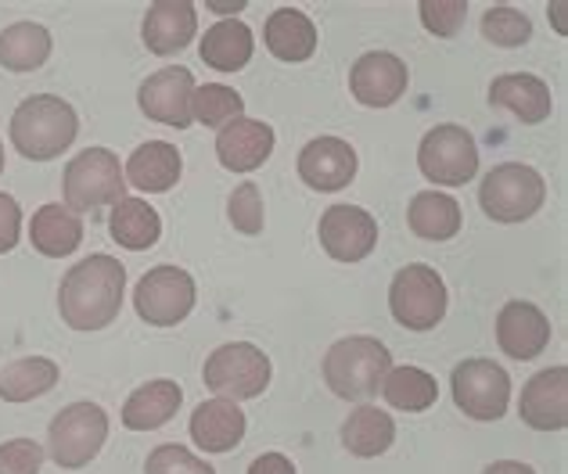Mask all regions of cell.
<instances>
[{
    "instance_id": "cell-32",
    "label": "cell",
    "mask_w": 568,
    "mask_h": 474,
    "mask_svg": "<svg viewBox=\"0 0 568 474\" xmlns=\"http://www.w3.org/2000/svg\"><path fill=\"white\" fill-rule=\"evenodd\" d=\"M382 395L388 406H396L403 413H422L428 406H436L439 381L422 367H393L382 381Z\"/></svg>"
},
{
    "instance_id": "cell-29",
    "label": "cell",
    "mask_w": 568,
    "mask_h": 474,
    "mask_svg": "<svg viewBox=\"0 0 568 474\" xmlns=\"http://www.w3.org/2000/svg\"><path fill=\"white\" fill-rule=\"evenodd\" d=\"M62 370L48 356H26V360H14L0 370V399L4 403H29V399L48 395Z\"/></svg>"
},
{
    "instance_id": "cell-18",
    "label": "cell",
    "mask_w": 568,
    "mask_h": 474,
    "mask_svg": "<svg viewBox=\"0 0 568 474\" xmlns=\"http://www.w3.org/2000/svg\"><path fill=\"white\" fill-rule=\"evenodd\" d=\"M274 152V130L260 123V118H234V123L220 126L216 133V155L223 162V169L234 173H252L260 169Z\"/></svg>"
},
{
    "instance_id": "cell-3",
    "label": "cell",
    "mask_w": 568,
    "mask_h": 474,
    "mask_svg": "<svg viewBox=\"0 0 568 474\" xmlns=\"http://www.w3.org/2000/svg\"><path fill=\"white\" fill-rule=\"evenodd\" d=\"M388 370H393V352L385 342L367 334L342 338L324 356L327 389L338 399H353V403H367L371 395H378Z\"/></svg>"
},
{
    "instance_id": "cell-4",
    "label": "cell",
    "mask_w": 568,
    "mask_h": 474,
    "mask_svg": "<svg viewBox=\"0 0 568 474\" xmlns=\"http://www.w3.org/2000/svg\"><path fill=\"white\" fill-rule=\"evenodd\" d=\"M547 198V184L544 176L532 166H521V162H500L483 176V187H478V205L489 219L497 224H526Z\"/></svg>"
},
{
    "instance_id": "cell-42",
    "label": "cell",
    "mask_w": 568,
    "mask_h": 474,
    "mask_svg": "<svg viewBox=\"0 0 568 474\" xmlns=\"http://www.w3.org/2000/svg\"><path fill=\"white\" fill-rule=\"evenodd\" d=\"M213 8H220V11H242L245 4H213Z\"/></svg>"
},
{
    "instance_id": "cell-31",
    "label": "cell",
    "mask_w": 568,
    "mask_h": 474,
    "mask_svg": "<svg viewBox=\"0 0 568 474\" xmlns=\"http://www.w3.org/2000/svg\"><path fill=\"white\" fill-rule=\"evenodd\" d=\"M51 58V33L40 22H14L0 33V65L8 72H33Z\"/></svg>"
},
{
    "instance_id": "cell-24",
    "label": "cell",
    "mask_w": 568,
    "mask_h": 474,
    "mask_svg": "<svg viewBox=\"0 0 568 474\" xmlns=\"http://www.w3.org/2000/svg\"><path fill=\"white\" fill-rule=\"evenodd\" d=\"M29 241L48 259H62L72 256L83 245V219L65 209L62 202H48L33 213V224H29Z\"/></svg>"
},
{
    "instance_id": "cell-2",
    "label": "cell",
    "mask_w": 568,
    "mask_h": 474,
    "mask_svg": "<svg viewBox=\"0 0 568 474\" xmlns=\"http://www.w3.org/2000/svg\"><path fill=\"white\" fill-rule=\"evenodd\" d=\"M80 133V118L77 109L69 101L54 97V94H33L26 97L11 115V144L14 152L33 158V162H48L58 158L72 147Z\"/></svg>"
},
{
    "instance_id": "cell-25",
    "label": "cell",
    "mask_w": 568,
    "mask_h": 474,
    "mask_svg": "<svg viewBox=\"0 0 568 474\" xmlns=\"http://www.w3.org/2000/svg\"><path fill=\"white\" fill-rule=\"evenodd\" d=\"M266 51L281 62H306L317 51V29L298 8H277L263 25Z\"/></svg>"
},
{
    "instance_id": "cell-20",
    "label": "cell",
    "mask_w": 568,
    "mask_h": 474,
    "mask_svg": "<svg viewBox=\"0 0 568 474\" xmlns=\"http://www.w3.org/2000/svg\"><path fill=\"white\" fill-rule=\"evenodd\" d=\"M489 105L507 109L521 123H547L550 112H555V97H550V86L540 76H529V72H507L497 76L489 86Z\"/></svg>"
},
{
    "instance_id": "cell-28",
    "label": "cell",
    "mask_w": 568,
    "mask_h": 474,
    "mask_svg": "<svg viewBox=\"0 0 568 474\" xmlns=\"http://www.w3.org/2000/svg\"><path fill=\"white\" fill-rule=\"evenodd\" d=\"M393 442H396V421L378 406H367V403L356 406L346 418V424H342V446L353 456H364V461L382 456Z\"/></svg>"
},
{
    "instance_id": "cell-39",
    "label": "cell",
    "mask_w": 568,
    "mask_h": 474,
    "mask_svg": "<svg viewBox=\"0 0 568 474\" xmlns=\"http://www.w3.org/2000/svg\"><path fill=\"white\" fill-rule=\"evenodd\" d=\"M19 234H22V209H19V202L0 190V256L19 245Z\"/></svg>"
},
{
    "instance_id": "cell-30",
    "label": "cell",
    "mask_w": 568,
    "mask_h": 474,
    "mask_svg": "<svg viewBox=\"0 0 568 474\" xmlns=\"http://www.w3.org/2000/svg\"><path fill=\"white\" fill-rule=\"evenodd\" d=\"M109 230H112V237L123 248L144 251V248H155L159 245L162 219H159V213L144 198H123V202L112 205Z\"/></svg>"
},
{
    "instance_id": "cell-13",
    "label": "cell",
    "mask_w": 568,
    "mask_h": 474,
    "mask_svg": "<svg viewBox=\"0 0 568 474\" xmlns=\"http://www.w3.org/2000/svg\"><path fill=\"white\" fill-rule=\"evenodd\" d=\"M191 97H194V76L184 65H170V69L152 72V76L141 83L138 105L148 118H155L162 126L187 130L194 123Z\"/></svg>"
},
{
    "instance_id": "cell-22",
    "label": "cell",
    "mask_w": 568,
    "mask_h": 474,
    "mask_svg": "<svg viewBox=\"0 0 568 474\" xmlns=\"http://www.w3.org/2000/svg\"><path fill=\"white\" fill-rule=\"evenodd\" d=\"M191 439L205 453H231L245 439V413L231 399H209L191 418Z\"/></svg>"
},
{
    "instance_id": "cell-36",
    "label": "cell",
    "mask_w": 568,
    "mask_h": 474,
    "mask_svg": "<svg viewBox=\"0 0 568 474\" xmlns=\"http://www.w3.org/2000/svg\"><path fill=\"white\" fill-rule=\"evenodd\" d=\"M227 216H231L234 230H242V234H248V237H252V234H260L263 224H266L260 187H256V184L234 187V195H231V202H227Z\"/></svg>"
},
{
    "instance_id": "cell-43",
    "label": "cell",
    "mask_w": 568,
    "mask_h": 474,
    "mask_svg": "<svg viewBox=\"0 0 568 474\" xmlns=\"http://www.w3.org/2000/svg\"><path fill=\"white\" fill-rule=\"evenodd\" d=\"M0 173H4V144H0Z\"/></svg>"
},
{
    "instance_id": "cell-6",
    "label": "cell",
    "mask_w": 568,
    "mask_h": 474,
    "mask_svg": "<svg viewBox=\"0 0 568 474\" xmlns=\"http://www.w3.org/2000/svg\"><path fill=\"white\" fill-rule=\"evenodd\" d=\"M109 439V413L98 403H69L48 427V453L58 467L80 471L101 453Z\"/></svg>"
},
{
    "instance_id": "cell-8",
    "label": "cell",
    "mask_w": 568,
    "mask_h": 474,
    "mask_svg": "<svg viewBox=\"0 0 568 474\" xmlns=\"http://www.w3.org/2000/svg\"><path fill=\"white\" fill-rule=\"evenodd\" d=\"M202 378H205V389H213L220 399L245 403V399L263 395L266 384H271V356L252 342L220 346L205 360Z\"/></svg>"
},
{
    "instance_id": "cell-10",
    "label": "cell",
    "mask_w": 568,
    "mask_h": 474,
    "mask_svg": "<svg viewBox=\"0 0 568 474\" xmlns=\"http://www.w3.org/2000/svg\"><path fill=\"white\" fill-rule=\"evenodd\" d=\"M133 309L152 328H173L194 309V277L181 266H155L133 288Z\"/></svg>"
},
{
    "instance_id": "cell-38",
    "label": "cell",
    "mask_w": 568,
    "mask_h": 474,
    "mask_svg": "<svg viewBox=\"0 0 568 474\" xmlns=\"http://www.w3.org/2000/svg\"><path fill=\"white\" fill-rule=\"evenodd\" d=\"M43 446L33 439H11L0 446V474H40Z\"/></svg>"
},
{
    "instance_id": "cell-40",
    "label": "cell",
    "mask_w": 568,
    "mask_h": 474,
    "mask_svg": "<svg viewBox=\"0 0 568 474\" xmlns=\"http://www.w3.org/2000/svg\"><path fill=\"white\" fill-rule=\"evenodd\" d=\"M248 474H295V464L284 453H263L260 461H252Z\"/></svg>"
},
{
    "instance_id": "cell-17",
    "label": "cell",
    "mask_w": 568,
    "mask_h": 474,
    "mask_svg": "<svg viewBox=\"0 0 568 474\" xmlns=\"http://www.w3.org/2000/svg\"><path fill=\"white\" fill-rule=\"evenodd\" d=\"M298 176L313 190H342L356 176V152L342 137H317L298 152Z\"/></svg>"
},
{
    "instance_id": "cell-33",
    "label": "cell",
    "mask_w": 568,
    "mask_h": 474,
    "mask_svg": "<svg viewBox=\"0 0 568 474\" xmlns=\"http://www.w3.org/2000/svg\"><path fill=\"white\" fill-rule=\"evenodd\" d=\"M191 115L199 118L202 126L209 130H220L234 123V118L245 115V101L234 86H223V83H205V86H194V97H191Z\"/></svg>"
},
{
    "instance_id": "cell-1",
    "label": "cell",
    "mask_w": 568,
    "mask_h": 474,
    "mask_svg": "<svg viewBox=\"0 0 568 474\" xmlns=\"http://www.w3.org/2000/svg\"><path fill=\"white\" fill-rule=\"evenodd\" d=\"M126 291V270L115 256H87L62 277L58 309L72 331H104L119 317Z\"/></svg>"
},
{
    "instance_id": "cell-16",
    "label": "cell",
    "mask_w": 568,
    "mask_h": 474,
    "mask_svg": "<svg viewBox=\"0 0 568 474\" xmlns=\"http://www.w3.org/2000/svg\"><path fill=\"white\" fill-rule=\"evenodd\" d=\"M497 346L504 349V356L511 360H536L547 346H550V320L540 306L532 302H504V309L497 313Z\"/></svg>"
},
{
    "instance_id": "cell-41",
    "label": "cell",
    "mask_w": 568,
    "mask_h": 474,
    "mask_svg": "<svg viewBox=\"0 0 568 474\" xmlns=\"http://www.w3.org/2000/svg\"><path fill=\"white\" fill-rule=\"evenodd\" d=\"M483 474H536L529 464H521V461H497V464H489Z\"/></svg>"
},
{
    "instance_id": "cell-34",
    "label": "cell",
    "mask_w": 568,
    "mask_h": 474,
    "mask_svg": "<svg viewBox=\"0 0 568 474\" xmlns=\"http://www.w3.org/2000/svg\"><path fill=\"white\" fill-rule=\"evenodd\" d=\"M483 37L497 48H521L529 37H532V22L529 14H521L518 8H489L483 14Z\"/></svg>"
},
{
    "instance_id": "cell-21",
    "label": "cell",
    "mask_w": 568,
    "mask_h": 474,
    "mask_svg": "<svg viewBox=\"0 0 568 474\" xmlns=\"http://www.w3.org/2000/svg\"><path fill=\"white\" fill-rule=\"evenodd\" d=\"M181 173H184V158H181V152H176V144H170V141L141 144L123 169L130 187L144 190V195H162V190L176 187Z\"/></svg>"
},
{
    "instance_id": "cell-11",
    "label": "cell",
    "mask_w": 568,
    "mask_h": 474,
    "mask_svg": "<svg viewBox=\"0 0 568 474\" xmlns=\"http://www.w3.org/2000/svg\"><path fill=\"white\" fill-rule=\"evenodd\" d=\"M454 403L471 421H500L511 403V378L493 360H465L450 378Z\"/></svg>"
},
{
    "instance_id": "cell-12",
    "label": "cell",
    "mask_w": 568,
    "mask_h": 474,
    "mask_svg": "<svg viewBox=\"0 0 568 474\" xmlns=\"http://www.w3.org/2000/svg\"><path fill=\"white\" fill-rule=\"evenodd\" d=\"M321 245L338 262H361L378 245V219L361 205H332L321 216Z\"/></svg>"
},
{
    "instance_id": "cell-27",
    "label": "cell",
    "mask_w": 568,
    "mask_h": 474,
    "mask_svg": "<svg viewBox=\"0 0 568 474\" xmlns=\"http://www.w3.org/2000/svg\"><path fill=\"white\" fill-rule=\"evenodd\" d=\"M407 224L425 241H450V237L460 234L465 216H460V205L454 195H446V190H422V195L410 198Z\"/></svg>"
},
{
    "instance_id": "cell-14",
    "label": "cell",
    "mask_w": 568,
    "mask_h": 474,
    "mask_svg": "<svg viewBox=\"0 0 568 474\" xmlns=\"http://www.w3.org/2000/svg\"><path fill=\"white\" fill-rule=\"evenodd\" d=\"M407 83H410L407 62L393 51H367L364 58H356V65L349 72V91L367 109L396 105L407 94Z\"/></svg>"
},
{
    "instance_id": "cell-37",
    "label": "cell",
    "mask_w": 568,
    "mask_h": 474,
    "mask_svg": "<svg viewBox=\"0 0 568 474\" xmlns=\"http://www.w3.org/2000/svg\"><path fill=\"white\" fill-rule=\"evenodd\" d=\"M422 25L436 37H457V29L465 25L468 0H422Z\"/></svg>"
},
{
    "instance_id": "cell-23",
    "label": "cell",
    "mask_w": 568,
    "mask_h": 474,
    "mask_svg": "<svg viewBox=\"0 0 568 474\" xmlns=\"http://www.w3.org/2000/svg\"><path fill=\"white\" fill-rule=\"evenodd\" d=\"M181 403H184L181 384L170 378H159V381L141 384V389H133L119 421H123L130 432H155V427L170 424L176 418Z\"/></svg>"
},
{
    "instance_id": "cell-7",
    "label": "cell",
    "mask_w": 568,
    "mask_h": 474,
    "mask_svg": "<svg viewBox=\"0 0 568 474\" xmlns=\"http://www.w3.org/2000/svg\"><path fill=\"white\" fill-rule=\"evenodd\" d=\"M446 295L443 277L425 262H410L393 277L388 285V309L393 320L407 331H432L446 317Z\"/></svg>"
},
{
    "instance_id": "cell-15",
    "label": "cell",
    "mask_w": 568,
    "mask_h": 474,
    "mask_svg": "<svg viewBox=\"0 0 568 474\" xmlns=\"http://www.w3.org/2000/svg\"><path fill=\"white\" fill-rule=\"evenodd\" d=\"M521 421L536 432H565L568 427V367L540 370L526 381L518 403Z\"/></svg>"
},
{
    "instance_id": "cell-26",
    "label": "cell",
    "mask_w": 568,
    "mask_h": 474,
    "mask_svg": "<svg viewBox=\"0 0 568 474\" xmlns=\"http://www.w3.org/2000/svg\"><path fill=\"white\" fill-rule=\"evenodd\" d=\"M252 51H256V40H252V29L242 19H223L216 25H209L199 43L202 62L216 72L245 69L252 62Z\"/></svg>"
},
{
    "instance_id": "cell-35",
    "label": "cell",
    "mask_w": 568,
    "mask_h": 474,
    "mask_svg": "<svg viewBox=\"0 0 568 474\" xmlns=\"http://www.w3.org/2000/svg\"><path fill=\"white\" fill-rule=\"evenodd\" d=\"M144 474H216L202 456H194L191 450L176 446V442H166V446H155L148 453Z\"/></svg>"
},
{
    "instance_id": "cell-5",
    "label": "cell",
    "mask_w": 568,
    "mask_h": 474,
    "mask_svg": "<svg viewBox=\"0 0 568 474\" xmlns=\"http://www.w3.org/2000/svg\"><path fill=\"white\" fill-rule=\"evenodd\" d=\"M62 190H65V209L80 216V213H94V209H104V205L123 202L126 176L109 147H87L77 158H69Z\"/></svg>"
},
{
    "instance_id": "cell-9",
    "label": "cell",
    "mask_w": 568,
    "mask_h": 474,
    "mask_svg": "<svg viewBox=\"0 0 568 474\" xmlns=\"http://www.w3.org/2000/svg\"><path fill=\"white\" fill-rule=\"evenodd\" d=\"M417 169L436 187H465L478 173L475 137L457 123L432 126L417 144Z\"/></svg>"
},
{
    "instance_id": "cell-19",
    "label": "cell",
    "mask_w": 568,
    "mask_h": 474,
    "mask_svg": "<svg viewBox=\"0 0 568 474\" xmlns=\"http://www.w3.org/2000/svg\"><path fill=\"white\" fill-rule=\"evenodd\" d=\"M199 33V14L187 0H155L144 14L141 37L152 54H176Z\"/></svg>"
}]
</instances>
